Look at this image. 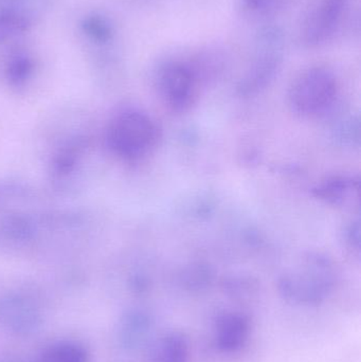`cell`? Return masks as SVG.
<instances>
[{"mask_svg": "<svg viewBox=\"0 0 361 362\" xmlns=\"http://www.w3.org/2000/svg\"><path fill=\"white\" fill-rule=\"evenodd\" d=\"M35 362H88V352L76 341H59L47 346Z\"/></svg>", "mask_w": 361, "mask_h": 362, "instance_id": "7c38bea8", "label": "cell"}, {"mask_svg": "<svg viewBox=\"0 0 361 362\" xmlns=\"http://www.w3.org/2000/svg\"><path fill=\"white\" fill-rule=\"evenodd\" d=\"M159 131L150 117L139 110H125L110 124L108 142L118 156L136 160L156 146Z\"/></svg>", "mask_w": 361, "mask_h": 362, "instance_id": "3957f363", "label": "cell"}, {"mask_svg": "<svg viewBox=\"0 0 361 362\" xmlns=\"http://www.w3.org/2000/svg\"><path fill=\"white\" fill-rule=\"evenodd\" d=\"M0 362H12V361H6V359H0Z\"/></svg>", "mask_w": 361, "mask_h": 362, "instance_id": "ac0fdd59", "label": "cell"}, {"mask_svg": "<svg viewBox=\"0 0 361 362\" xmlns=\"http://www.w3.org/2000/svg\"><path fill=\"white\" fill-rule=\"evenodd\" d=\"M249 335V320L245 315L229 313L223 315L216 325V346L222 352H237Z\"/></svg>", "mask_w": 361, "mask_h": 362, "instance_id": "ba28073f", "label": "cell"}, {"mask_svg": "<svg viewBox=\"0 0 361 362\" xmlns=\"http://www.w3.org/2000/svg\"><path fill=\"white\" fill-rule=\"evenodd\" d=\"M339 84L332 70L315 66L303 70L292 82L290 102L292 110L303 117H319L334 106Z\"/></svg>", "mask_w": 361, "mask_h": 362, "instance_id": "7a4b0ae2", "label": "cell"}, {"mask_svg": "<svg viewBox=\"0 0 361 362\" xmlns=\"http://www.w3.org/2000/svg\"><path fill=\"white\" fill-rule=\"evenodd\" d=\"M44 323L42 308L29 296L12 293L0 297V329L16 337H29Z\"/></svg>", "mask_w": 361, "mask_h": 362, "instance_id": "5b68a950", "label": "cell"}, {"mask_svg": "<svg viewBox=\"0 0 361 362\" xmlns=\"http://www.w3.org/2000/svg\"><path fill=\"white\" fill-rule=\"evenodd\" d=\"M360 181L352 176L338 175L328 178L316 187V197L334 206H343L358 198Z\"/></svg>", "mask_w": 361, "mask_h": 362, "instance_id": "9c48e42d", "label": "cell"}, {"mask_svg": "<svg viewBox=\"0 0 361 362\" xmlns=\"http://www.w3.org/2000/svg\"><path fill=\"white\" fill-rule=\"evenodd\" d=\"M31 62L27 57H17L11 63L8 74L14 81H23L31 72Z\"/></svg>", "mask_w": 361, "mask_h": 362, "instance_id": "2e32d148", "label": "cell"}, {"mask_svg": "<svg viewBox=\"0 0 361 362\" xmlns=\"http://www.w3.org/2000/svg\"><path fill=\"white\" fill-rule=\"evenodd\" d=\"M203 78V71L197 63L180 59L167 62L157 76L161 99L174 112H187L199 99Z\"/></svg>", "mask_w": 361, "mask_h": 362, "instance_id": "277c9868", "label": "cell"}, {"mask_svg": "<svg viewBox=\"0 0 361 362\" xmlns=\"http://www.w3.org/2000/svg\"><path fill=\"white\" fill-rule=\"evenodd\" d=\"M27 25V19L20 15L14 13L0 14V42L25 31Z\"/></svg>", "mask_w": 361, "mask_h": 362, "instance_id": "4fadbf2b", "label": "cell"}, {"mask_svg": "<svg viewBox=\"0 0 361 362\" xmlns=\"http://www.w3.org/2000/svg\"><path fill=\"white\" fill-rule=\"evenodd\" d=\"M347 8V0H318L307 12L300 38L309 48L322 46L336 33Z\"/></svg>", "mask_w": 361, "mask_h": 362, "instance_id": "8992f818", "label": "cell"}, {"mask_svg": "<svg viewBox=\"0 0 361 362\" xmlns=\"http://www.w3.org/2000/svg\"><path fill=\"white\" fill-rule=\"evenodd\" d=\"M283 0H242V6L251 14H265L275 10Z\"/></svg>", "mask_w": 361, "mask_h": 362, "instance_id": "9a60e30c", "label": "cell"}, {"mask_svg": "<svg viewBox=\"0 0 361 362\" xmlns=\"http://www.w3.org/2000/svg\"><path fill=\"white\" fill-rule=\"evenodd\" d=\"M85 31L93 40L105 42L110 37V28L103 19L100 17H90L85 21Z\"/></svg>", "mask_w": 361, "mask_h": 362, "instance_id": "5bb4252c", "label": "cell"}, {"mask_svg": "<svg viewBox=\"0 0 361 362\" xmlns=\"http://www.w3.org/2000/svg\"><path fill=\"white\" fill-rule=\"evenodd\" d=\"M189 344L180 333L163 336L150 353L148 362H188Z\"/></svg>", "mask_w": 361, "mask_h": 362, "instance_id": "8fae6325", "label": "cell"}, {"mask_svg": "<svg viewBox=\"0 0 361 362\" xmlns=\"http://www.w3.org/2000/svg\"><path fill=\"white\" fill-rule=\"evenodd\" d=\"M337 272L326 255L309 253L279 281L282 297L292 304L317 305L334 291Z\"/></svg>", "mask_w": 361, "mask_h": 362, "instance_id": "6da1fadb", "label": "cell"}, {"mask_svg": "<svg viewBox=\"0 0 361 362\" xmlns=\"http://www.w3.org/2000/svg\"><path fill=\"white\" fill-rule=\"evenodd\" d=\"M152 327L153 320L148 313L138 308L126 310L117 327L119 346L129 352L138 350L146 344Z\"/></svg>", "mask_w": 361, "mask_h": 362, "instance_id": "52a82bcc", "label": "cell"}, {"mask_svg": "<svg viewBox=\"0 0 361 362\" xmlns=\"http://www.w3.org/2000/svg\"><path fill=\"white\" fill-rule=\"evenodd\" d=\"M280 57L277 53H265L254 62L245 78L242 81V93H251L258 91L262 87L266 86L279 67Z\"/></svg>", "mask_w": 361, "mask_h": 362, "instance_id": "30bf717a", "label": "cell"}, {"mask_svg": "<svg viewBox=\"0 0 361 362\" xmlns=\"http://www.w3.org/2000/svg\"><path fill=\"white\" fill-rule=\"evenodd\" d=\"M348 243L352 245V247L357 249L360 248V225L351 226L347 231Z\"/></svg>", "mask_w": 361, "mask_h": 362, "instance_id": "e0dca14e", "label": "cell"}]
</instances>
